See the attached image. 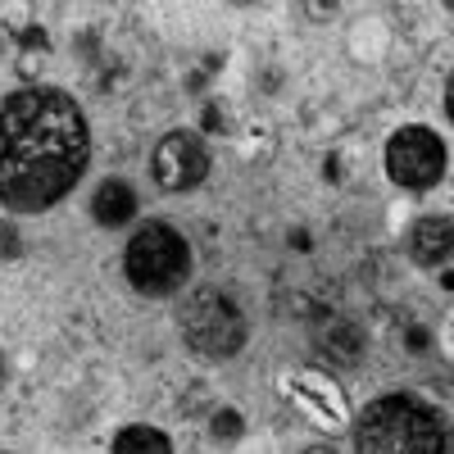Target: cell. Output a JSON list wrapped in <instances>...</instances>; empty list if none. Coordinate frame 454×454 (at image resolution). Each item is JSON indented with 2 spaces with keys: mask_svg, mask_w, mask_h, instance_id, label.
<instances>
[{
  "mask_svg": "<svg viewBox=\"0 0 454 454\" xmlns=\"http://www.w3.org/2000/svg\"><path fill=\"white\" fill-rule=\"evenodd\" d=\"M91 160L78 100L55 87H23L0 100V205L19 214L64 200Z\"/></svg>",
  "mask_w": 454,
  "mask_h": 454,
  "instance_id": "obj_1",
  "label": "cell"
},
{
  "mask_svg": "<svg viewBox=\"0 0 454 454\" xmlns=\"http://www.w3.org/2000/svg\"><path fill=\"white\" fill-rule=\"evenodd\" d=\"M355 445L364 454H436L445 450V427L436 409L419 395H382L364 404L355 423Z\"/></svg>",
  "mask_w": 454,
  "mask_h": 454,
  "instance_id": "obj_2",
  "label": "cell"
},
{
  "mask_svg": "<svg viewBox=\"0 0 454 454\" xmlns=\"http://www.w3.org/2000/svg\"><path fill=\"white\" fill-rule=\"evenodd\" d=\"M123 273L145 295H173L192 273V246L168 223H145L123 250Z\"/></svg>",
  "mask_w": 454,
  "mask_h": 454,
  "instance_id": "obj_3",
  "label": "cell"
},
{
  "mask_svg": "<svg viewBox=\"0 0 454 454\" xmlns=\"http://www.w3.org/2000/svg\"><path fill=\"white\" fill-rule=\"evenodd\" d=\"M177 327L186 336V346H192L196 355L205 359H232L241 346H246V314L237 309V300L232 295H223L214 286H200L192 291L177 305Z\"/></svg>",
  "mask_w": 454,
  "mask_h": 454,
  "instance_id": "obj_4",
  "label": "cell"
},
{
  "mask_svg": "<svg viewBox=\"0 0 454 454\" xmlns=\"http://www.w3.org/2000/svg\"><path fill=\"white\" fill-rule=\"evenodd\" d=\"M387 173L409 192H427L445 173V141L432 128H400L387 141Z\"/></svg>",
  "mask_w": 454,
  "mask_h": 454,
  "instance_id": "obj_5",
  "label": "cell"
},
{
  "mask_svg": "<svg viewBox=\"0 0 454 454\" xmlns=\"http://www.w3.org/2000/svg\"><path fill=\"white\" fill-rule=\"evenodd\" d=\"M150 168H155V182L164 192H192V186H200L209 177V150L196 132H168L155 145Z\"/></svg>",
  "mask_w": 454,
  "mask_h": 454,
  "instance_id": "obj_6",
  "label": "cell"
},
{
  "mask_svg": "<svg viewBox=\"0 0 454 454\" xmlns=\"http://www.w3.org/2000/svg\"><path fill=\"white\" fill-rule=\"evenodd\" d=\"M91 214H96V223H105V227H123L132 214H137V192L128 182H100V192H96V200H91Z\"/></svg>",
  "mask_w": 454,
  "mask_h": 454,
  "instance_id": "obj_7",
  "label": "cell"
},
{
  "mask_svg": "<svg viewBox=\"0 0 454 454\" xmlns=\"http://www.w3.org/2000/svg\"><path fill=\"white\" fill-rule=\"evenodd\" d=\"M409 250L419 263H427V269L445 263L450 259V218H423L409 237Z\"/></svg>",
  "mask_w": 454,
  "mask_h": 454,
  "instance_id": "obj_8",
  "label": "cell"
},
{
  "mask_svg": "<svg viewBox=\"0 0 454 454\" xmlns=\"http://www.w3.org/2000/svg\"><path fill=\"white\" fill-rule=\"evenodd\" d=\"M286 391L305 395V400L314 404V419H318V423H327V427L340 423V395H336L332 387H323V382H314V377H305V382H286Z\"/></svg>",
  "mask_w": 454,
  "mask_h": 454,
  "instance_id": "obj_9",
  "label": "cell"
},
{
  "mask_svg": "<svg viewBox=\"0 0 454 454\" xmlns=\"http://www.w3.org/2000/svg\"><path fill=\"white\" fill-rule=\"evenodd\" d=\"M109 450H114V454H141V450H150V454H168L173 445H168V436L155 432V427H123L119 436H114Z\"/></svg>",
  "mask_w": 454,
  "mask_h": 454,
  "instance_id": "obj_10",
  "label": "cell"
},
{
  "mask_svg": "<svg viewBox=\"0 0 454 454\" xmlns=\"http://www.w3.org/2000/svg\"><path fill=\"white\" fill-rule=\"evenodd\" d=\"M323 350H327V359H336V364H355V359L364 355V336H359L355 327H336V332L323 340Z\"/></svg>",
  "mask_w": 454,
  "mask_h": 454,
  "instance_id": "obj_11",
  "label": "cell"
},
{
  "mask_svg": "<svg viewBox=\"0 0 454 454\" xmlns=\"http://www.w3.org/2000/svg\"><path fill=\"white\" fill-rule=\"evenodd\" d=\"M237 432H241V423H237V419H223V423L214 419V436H237Z\"/></svg>",
  "mask_w": 454,
  "mask_h": 454,
  "instance_id": "obj_12",
  "label": "cell"
},
{
  "mask_svg": "<svg viewBox=\"0 0 454 454\" xmlns=\"http://www.w3.org/2000/svg\"><path fill=\"white\" fill-rule=\"evenodd\" d=\"M0 387H5V359H0Z\"/></svg>",
  "mask_w": 454,
  "mask_h": 454,
  "instance_id": "obj_13",
  "label": "cell"
}]
</instances>
